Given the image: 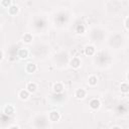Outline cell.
Masks as SVG:
<instances>
[{"mask_svg":"<svg viewBox=\"0 0 129 129\" xmlns=\"http://www.w3.org/2000/svg\"><path fill=\"white\" fill-rule=\"evenodd\" d=\"M90 107H91L92 109H94V110L98 109V108L100 107V101H99L98 99H93V100H91V102H90Z\"/></svg>","mask_w":129,"mask_h":129,"instance_id":"obj_1","label":"cell"},{"mask_svg":"<svg viewBox=\"0 0 129 129\" xmlns=\"http://www.w3.org/2000/svg\"><path fill=\"white\" fill-rule=\"evenodd\" d=\"M59 114L57 113V112H55V111H52V112H50V114H49V119L51 120V121H58L59 120Z\"/></svg>","mask_w":129,"mask_h":129,"instance_id":"obj_2","label":"cell"},{"mask_svg":"<svg viewBox=\"0 0 129 129\" xmlns=\"http://www.w3.org/2000/svg\"><path fill=\"white\" fill-rule=\"evenodd\" d=\"M80 64H81V60H80L78 57H74V58L71 60V66H72L73 68H75V69H78V68L80 67Z\"/></svg>","mask_w":129,"mask_h":129,"instance_id":"obj_3","label":"cell"},{"mask_svg":"<svg viewBox=\"0 0 129 129\" xmlns=\"http://www.w3.org/2000/svg\"><path fill=\"white\" fill-rule=\"evenodd\" d=\"M76 97L79 98V99L85 98V97H86V91H85L84 89H79V90H77V92H76Z\"/></svg>","mask_w":129,"mask_h":129,"instance_id":"obj_4","label":"cell"},{"mask_svg":"<svg viewBox=\"0 0 129 129\" xmlns=\"http://www.w3.org/2000/svg\"><path fill=\"white\" fill-rule=\"evenodd\" d=\"M8 10H9V13H10V14L14 15V14H16V13L18 12V6L12 4V5H10V7L8 8Z\"/></svg>","mask_w":129,"mask_h":129,"instance_id":"obj_5","label":"cell"},{"mask_svg":"<svg viewBox=\"0 0 129 129\" xmlns=\"http://www.w3.org/2000/svg\"><path fill=\"white\" fill-rule=\"evenodd\" d=\"M85 52H86V54H88V55H93V54L95 53V48H94V46H91V45L87 46V47L85 48Z\"/></svg>","mask_w":129,"mask_h":129,"instance_id":"obj_6","label":"cell"},{"mask_svg":"<svg viewBox=\"0 0 129 129\" xmlns=\"http://www.w3.org/2000/svg\"><path fill=\"white\" fill-rule=\"evenodd\" d=\"M26 71L28 72V73H34L35 71H36V66L34 64V63H28L27 66H26Z\"/></svg>","mask_w":129,"mask_h":129,"instance_id":"obj_7","label":"cell"},{"mask_svg":"<svg viewBox=\"0 0 129 129\" xmlns=\"http://www.w3.org/2000/svg\"><path fill=\"white\" fill-rule=\"evenodd\" d=\"M26 90L28 91V93L30 92V93H33V92H35V90H36V85L34 84V83H29L28 85H27V87H26Z\"/></svg>","mask_w":129,"mask_h":129,"instance_id":"obj_8","label":"cell"},{"mask_svg":"<svg viewBox=\"0 0 129 129\" xmlns=\"http://www.w3.org/2000/svg\"><path fill=\"white\" fill-rule=\"evenodd\" d=\"M62 89H63V87H62V85L60 84V83H57V84H55L54 86H53V91L55 92V93H61L62 92Z\"/></svg>","mask_w":129,"mask_h":129,"instance_id":"obj_9","label":"cell"},{"mask_svg":"<svg viewBox=\"0 0 129 129\" xmlns=\"http://www.w3.org/2000/svg\"><path fill=\"white\" fill-rule=\"evenodd\" d=\"M28 96H29V93H28V91H27V90H21V91L19 92V97H20L22 100L27 99V98H28Z\"/></svg>","mask_w":129,"mask_h":129,"instance_id":"obj_10","label":"cell"},{"mask_svg":"<svg viewBox=\"0 0 129 129\" xmlns=\"http://www.w3.org/2000/svg\"><path fill=\"white\" fill-rule=\"evenodd\" d=\"M4 112H5L7 115H12V114L14 113V108H13L11 105H8L7 107H5Z\"/></svg>","mask_w":129,"mask_h":129,"instance_id":"obj_11","label":"cell"},{"mask_svg":"<svg viewBox=\"0 0 129 129\" xmlns=\"http://www.w3.org/2000/svg\"><path fill=\"white\" fill-rule=\"evenodd\" d=\"M18 55L21 57V58H25V57H27V55H28V51L26 50V49H20L19 50V52H18Z\"/></svg>","mask_w":129,"mask_h":129,"instance_id":"obj_12","label":"cell"},{"mask_svg":"<svg viewBox=\"0 0 129 129\" xmlns=\"http://www.w3.org/2000/svg\"><path fill=\"white\" fill-rule=\"evenodd\" d=\"M76 31H77V33H79V34L84 33V32H85V26H84L83 24H79V25H77V27H76Z\"/></svg>","mask_w":129,"mask_h":129,"instance_id":"obj_13","label":"cell"},{"mask_svg":"<svg viewBox=\"0 0 129 129\" xmlns=\"http://www.w3.org/2000/svg\"><path fill=\"white\" fill-rule=\"evenodd\" d=\"M129 91V86H128V84L127 83H123V84H121V92H123V93H127Z\"/></svg>","mask_w":129,"mask_h":129,"instance_id":"obj_14","label":"cell"},{"mask_svg":"<svg viewBox=\"0 0 129 129\" xmlns=\"http://www.w3.org/2000/svg\"><path fill=\"white\" fill-rule=\"evenodd\" d=\"M23 40L25 41V42H30L31 40H32V36L29 34V33H26V34H24L23 35Z\"/></svg>","mask_w":129,"mask_h":129,"instance_id":"obj_15","label":"cell"},{"mask_svg":"<svg viewBox=\"0 0 129 129\" xmlns=\"http://www.w3.org/2000/svg\"><path fill=\"white\" fill-rule=\"evenodd\" d=\"M89 84H90L91 86H95V85L97 84V78H96L95 76H92V77L89 79Z\"/></svg>","mask_w":129,"mask_h":129,"instance_id":"obj_16","label":"cell"},{"mask_svg":"<svg viewBox=\"0 0 129 129\" xmlns=\"http://www.w3.org/2000/svg\"><path fill=\"white\" fill-rule=\"evenodd\" d=\"M1 4H2L3 6H5V7L9 8V7H10V5H11V1H9V0H5V1H2V2H1Z\"/></svg>","mask_w":129,"mask_h":129,"instance_id":"obj_17","label":"cell"},{"mask_svg":"<svg viewBox=\"0 0 129 129\" xmlns=\"http://www.w3.org/2000/svg\"><path fill=\"white\" fill-rule=\"evenodd\" d=\"M125 27L126 29H128V16L125 18Z\"/></svg>","mask_w":129,"mask_h":129,"instance_id":"obj_18","label":"cell"},{"mask_svg":"<svg viewBox=\"0 0 129 129\" xmlns=\"http://www.w3.org/2000/svg\"><path fill=\"white\" fill-rule=\"evenodd\" d=\"M10 129H19L17 126H12V127H10Z\"/></svg>","mask_w":129,"mask_h":129,"instance_id":"obj_19","label":"cell"},{"mask_svg":"<svg viewBox=\"0 0 129 129\" xmlns=\"http://www.w3.org/2000/svg\"><path fill=\"white\" fill-rule=\"evenodd\" d=\"M112 129H120V128H119V127H117V126H116V127H113V128H112Z\"/></svg>","mask_w":129,"mask_h":129,"instance_id":"obj_20","label":"cell"},{"mask_svg":"<svg viewBox=\"0 0 129 129\" xmlns=\"http://www.w3.org/2000/svg\"><path fill=\"white\" fill-rule=\"evenodd\" d=\"M1 58H2V52L0 51V59H1Z\"/></svg>","mask_w":129,"mask_h":129,"instance_id":"obj_21","label":"cell"}]
</instances>
